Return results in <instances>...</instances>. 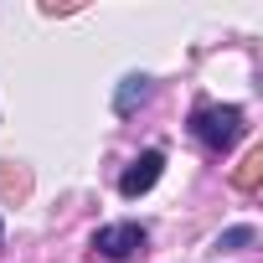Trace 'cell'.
<instances>
[{
    "label": "cell",
    "instance_id": "1",
    "mask_svg": "<svg viewBox=\"0 0 263 263\" xmlns=\"http://www.w3.org/2000/svg\"><path fill=\"white\" fill-rule=\"evenodd\" d=\"M191 135L206 145V150H227V145H237V135H242V108H222V103H201L196 114H191Z\"/></svg>",
    "mask_w": 263,
    "mask_h": 263
},
{
    "label": "cell",
    "instance_id": "2",
    "mask_svg": "<svg viewBox=\"0 0 263 263\" xmlns=\"http://www.w3.org/2000/svg\"><path fill=\"white\" fill-rule=\"evenodd\" d=\"M93 248H98L103 258H129L135 248H145V227H140V222H114V227H103V232L93 237Z\"/></svg>",
    "mask_w": 263,
    "mask_h": 263
},
{
    "label": "cell",
    "instance_id": "3",
    "mask_svg": "<svg viewBox=\"0 0 263 263\" xmlns=\"http://www.w3.org/2000/svg\"><path fill=\"white\" fill-rule=\"evenodd\" d=\"M160 171H165V155H160V150H145V155H140L135 165L124 171L119 191H124V196H145V191H150V186L160 181Z\"/></svg>",
    "mask_w": 263,
    "mask_h": 263
},
{
    "label": "cell",
    "instance_id": "4",
    "mask_svg": "<svg viewBox=\"0 0 263 263\" xmlns=\"http://www.w3.org/2000/svg\"><path fill=\"white\" fill-rule=\"evenodd\" d=\"M258 176H263V150H248L242 165L232 171V186H237V191H258Z\"/></svg>",
    "mask_w": 263,
    "mask_h": 263
},
{
    "label": "cell",
    "instance_id": "5",
    "mask_svg": "<svg viewBox=\"0 0 263 263\" xmlns=\"http://www.w3.org/2000/svg\"><path fill=\"white\" fill-rule=\"evenodd\" d=\"M150 98V78H124V88H119V98H114V108L119 114H129L135 103H145Z\"/></svg>",
    "mask_w": 263,
    "mask_h": 263
},
{
    "label": "cell",
    "instance_id": "6",
    "mask_svg": "<svg viewBox=\"0 0 263 263\" xmlns=\"http://www.w3.org/2000/svg\"><path fill=\"white\" fill-rule=\"evenodd\" d=\"M253 242V227H227L222 232V248H248Z\"/></svg>",
    "mask_w": 263,
    "mask_h": 263
}]
</instances>
